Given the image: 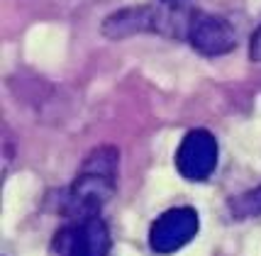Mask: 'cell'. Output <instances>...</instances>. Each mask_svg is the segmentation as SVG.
Masks as SVG:
<instances>
[{"instance_id": "ba28073f", "label": "cell", "mask_w": 261, "mask_h": 256, "mask_svg": "<svg viewBox=\"0 0 261 256\" xmlns=\"http://www.w3.org/2000/svg\"><path fill=\"white\" fill-rule=\"evenodd\" d=\"M249 56L251 61L261 64V24L256 27V32L251 34V42H249Z\"/></svg>"}, {"instance_id": "8992f818", "label": "cell", "mask_w": 261, "mask_h": 256, "mask_svg": "<svg viewBox=\"0 0 261 256\" xmlns=\"http://www.w3.org/2000/svg\"><path fill=\"white\" fill-rule=\"evenodd\" d=\"M186 39L200 54L222 56V54H229L237 46V30L225 17L195 10L193 17H191V27H188V37Z\"/></svg>"}, {"instance_id": "6da1fadb", "label": "cell", "mask_w": 261, "mask_h": 256, "mask_svg": "<svg viewBox=\"0 0 261 256\" xmlns=\"http://www.w3.org/2000/svg\"><path fill=\"white\" fill-rule=\"evenodd\" d=\"M117 168H120V151L115 146H95L86 156L66 195V215L71 220L100 215L102 205L115 195Z\"/></svg>"}, {"instance_id": "9c48e42d", "label": "cell", "mask_w": 261, "mask_h": 256, "mask_svg": "<svg viewBox=\"0 0 261 256\" xmlns=\"http://www.w3.org/2000/svg\"><path fill=\"white\" fill-rule=\"evenodd\" d=\"M164 3H173V0H164Z\"/></svg>"}, {"instance_id": "52a82bcc", "label": "cell", "mask_w": 261, "mask_h": 256, "mask_svg": "<svg viewBox=\"0 0 261 256\" xmlns=\"http://www.w3.org/2000/svg\"><path fill=\"white\" fill-rule=\"evenodd\" d=\"M229 210L237 220H247V217H261V186L242 193L237 198L229 200Z\"/></svg>"}, {"instance_id": "5b68a950", "label": "cell", "mask_w": 261, "mask_h": 256, "mask_svg": "<svg viewBox=\"0 0 261 256\" xmlns=\"http://www.w3.org/2000/svg\"><path fill=\"white\" fill-rule=\"evenodd\" d=\"M217 166V139L207 130H191L176 151V168L186 181H207Z\"/></svg>"}, {"instance_id": "7a4b0ae2", "label": "cell", "mask_w": 261, "mask_h": 256, "mask_svg": "<svg viewBox=\"0 0 261 256\" xmlns=\"http://www.w3.org/2000/svg\"><path fill=\"white\" fill-rule=\"evenodd\" d=\"M193 8H186L181 3H154V5H139L113 12L102 22V34L108 39H125L139 32H154L173 39H186Z\"/></svg>"}, {"instance_id": "277c9868", "label": "cell", "mask_w": 261, "mask_h": 256, "mask_svg": "<svg viewBox=\"0 0 261 256\" xmlns=\"http://www.w3.org/2000/svg\"><path fill=\"white\" fill-rule=\"evenodd\" d=\"M198 229H200V217L193 208L188 205L171 208L154 220L149 229V246L156 254H173L188 242H193Z\"/></svg>"}, {"instance_id": "3957f363", "label": "cell", "mask_w": 261, "mask_h": 256, "mask_svg": "<svg viewBox=\"0 0 261 256\" xmlns=\"http://www.w3.org/2000/svg\"><path fill=\"white\" fill-rule=\"evenodd\" d=\"M110 229L100 215L64 224L51 239V256H108Z\"/></svg>"}]
</instances>
